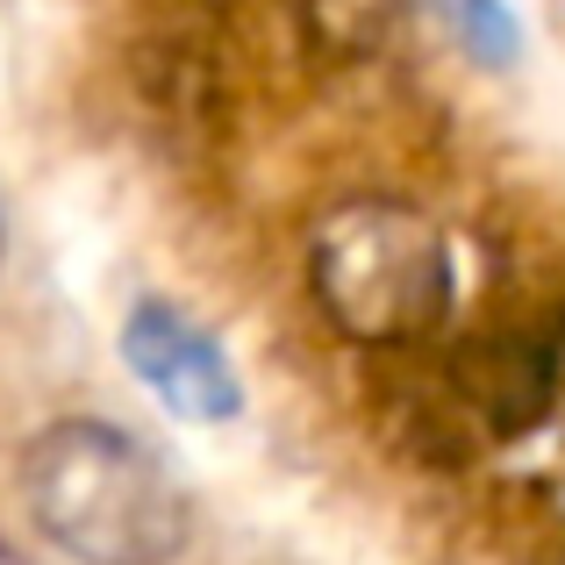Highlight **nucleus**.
I'll return each mask as SVG.
<instances>
[{"label": "nucleus", "instance_id": "1", "mask_svg": "<svg viewBox=\"0 0 565 565\" xmlns=\"http://www.w3.org/2000/svg\"><path fill=\"white\" fill-rule=\"evenodd\" d=\"M22 509L79 565H172L193 544V501L143 437L115 423H51L22 458Z\"/></svg>", "mask_w": 565, "mask_h": 565}, {"label": "nucleus", "instance_id": "2", "mask_svg": "<svg viewBox=\"0 0 565 565\" xmlns=\"http://www.w3.org/2000/svg\"><path fill=\"white\" fill-rule=\"evenodd\" d=\"M316 294L330 322L359 344H401L423 337L451 301V250L444 230L408 207H344L316 236Z\"/></svg>", "mask_w": 565, "mask_h": 565}, {"label": "nucleus", "instance_id": "3", "mask_svg": "<svg viewBox=\"0 0 565 565\" xmlns=\"http://www.w3.org/2000/svg\"><path fill=\"white\" fill-rule=\"evenodd\" d=\"M122 359L180 423H230V415L244 408V380H236L230 351L172 301H137L129 308Z\"/></svg>", "mask_w": 565, "mask_h": 565}, {"label": "nucleus", "instance_id": "4", "mask_svg": "<svg viewBox=\"0 0 565 565\" xmlns=\"http://www.w3.org/2000/svg\"><path fill=\"white\" fill-rule=\"evenodd\" d=\"M437 22L451 29V43L472 57V65H515L523 57V22H515L509 0H429Z\"/></svg>", "mask_w": 565, "mask_h": 565}]
</instances>
